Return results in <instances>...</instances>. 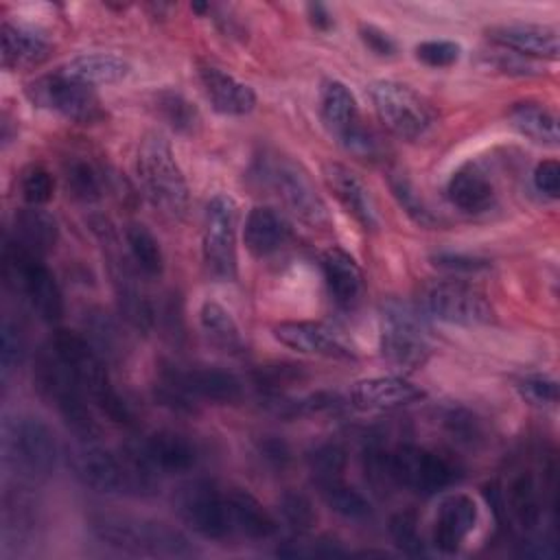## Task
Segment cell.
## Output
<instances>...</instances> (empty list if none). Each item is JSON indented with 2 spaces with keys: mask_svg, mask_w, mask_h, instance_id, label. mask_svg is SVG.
<instances>
[{
  "mask_svg": "<svg viewBox=\"0 0 560 560\" xmlns=\"http://www.w3.org/2000/svg\"><path fill=\"white\" fill-rule=\"evenodd\" d=\"M370 98L381 122L402 140L420 138L431 125L424 101L405 83L381 79L370 85Z\"/></svg>",
  "mask_w": 560,
  "mask_h": 560,
  "instance_id": "obj_10",
  "label": "cell"
},
{
  "mask_svg": "<svg viewBox=\"0 0 560 560\" xmlns=\"http://www.w3.org/2000/svg\"><path fill=\"white\" fill-rule=\"evenodd\" d=\"M2 372L4 376L15 370L26 354V341H24V332L22 328L11 322L9 317L2 322Z\"/></svg>",
  "mask_w": 560,
  "mask_h": 560,
  "instance_id": "obj_49",
  "label": "cell"
},
{
  "mask_svg": "<svg viewBox=\"0 0 560 560\" xmlns=\"http://www.w3.org/2000/svg\"><path fill=\"white\" fill-rule=\"evenodd\" d=\"M308 468H311V475H313L317 486L343 479L346 451L339 444H335V442L319 444L308 455Z\"/></svg>",
  "mask_w": 560,
  "mask_h": 560,
  "instance_id": "obj_41",
  "label": "cell"
},
{
  "mask_svg": "<svg viewBox=\"0 0 560 560\" xmlns=\"http://www.w3.org/2000/svg\"><path fill=\"white\" fill-rule=\"evenodd\" d=\"M389 534L394 542L409 556H424V540L418 532L416 514L411 512H398L389 521Z\"/></svg>",
  "mask_w": 560,
  "mask_h": 560,
  "instance_id": "obj_45",
  "label": "cell"
},
{
  "mask_svg": "<svg viewBox=\"0 0 560 560\" xmlns=\"http://www.w3.org/2000/svg\"><path fill=\"white\" fill-rule=\"evenodd\" d=\"M175 508L182 521L203 538L221 540L234 532L225 490L217 488L208 479L184 483L175 494Z\"/></svg>",
  "mask_w": 560,
  "mask_h": 560,
  "instance_id": "obj_12",
  "label": "cell"
},
{
  "mask_svg": "<svg viewBox=\"0 0 560 560\" xmlns=\"http://www.w3.org/2000/svg\"><path fill=\"white\" fill-rule=\"evenodd\" d=\"M359 33H361L363 44H365L374 55H378V57H392V55L398 50V46H396V42L392 39V35L385 33V31H381V28H376V26H372V24H363V26L359 28Z\"/></svg>",
  "mask_w": 560,
  "mask_h": 560,
  "instance_id": "obj_55",
  "label": "cell"
},
{
  "mask_svg": "<svg viewBox=\"0 0 560 560\" xmlns=\"http://www.w3.org/2000/svg\"><path fill=\"white\" fill-rule=\"evenodd\" d=\"M201 88L210 101V105L225 116H243L249 114L256 105L254 90L214 66L199 68Z\"/></svg>",
  "mask_w": 560,
  "mask_h": 560,
  "instance_id": "obj_23",
  "label": "cell"
},
{
  "mask_svg": "<svg viewBox=\"0 0 560 560\" xmlns=\"http://www.w3.org/2000/svg\"><path fill=\"white\" fill-rule=\"evenodd\" d=\"M488 35L516 55L558 59V31L547 24L510 22L488 28Z\"/></svg>",
  "mask_w": 560,
  "mask_h": 560,
  "instance_id": "obj_22",
  "label": "cell"
},
{
  "mask_svg": "<svg viewBox=\"0 0 560 560\" xmlns=\"http://www.w3.org/2000/svg\"><path fill=\"white\" fill-rule=\"evenodd\" d=\"M339 140L346 144L348 151H352L354 155H359L363 160H374L381 151L376 136L370 129H365L359 120Z\"/></svg>",
  "mask_w": 560,
  "mask_h": 560,
  "instance_id": "obj_51",
  "label": "cell"
},
{
  "mask_svg": "<svg viewBox=\"0 0 560 560\" xmlns=\"http://www.w3.org/2000/svg\"><path fill=\"white\" fill-rule=\"evenodd\" d=\"M278 556H287V558H328V556H346V551L328 538H319V540H287L284 545L278 547L276 551Z\"/></svg>",
  "mask_w": 560,
  "mask_h": 560,
  "instance_id": "obj_50",
  "label": "cell"
},
{
  "mask_svg": "<svg viewBox=\"0 0 560 560\" xmlns=\"http://www.w3.org/2000/svg\"><path fill=\"white\" fill-rule=\"evenodd\" d=\"M444 424L448 427V431L457 438V440H464V442H475L479 440L481 435V427H479V420L475 416H470L468 411L464 409H451L446 416H444Z\"/></svg>",
  "mask_w": 560,
  "mask_h": 560,
  "instance_id": "obj_53",
  "label": "cell"
},
{
  "mask_svg": "<svg viewBox=\"0 0 560 560\" xmlns=\"http://www.w3.org/2000/svg\"><path fill=\"white\" fill-rule=\"evenodd\" d=\"M319 488V494L324 499V503L337 512L339 516L343 518H350V521H363L372 514V505L370 501L359 492L354 490L352 486L343 483V479H337V481H328V483H322L317 486Z\"/></svg>",
  "mask_w": 560,
  "mask_h": 560,
  "instance_id": "obj_38",
  "label": "cell"
},
{
  "mask_svg": "<svg viewBox=\"0 0 560 560\" xmlns=\"http://www.w3.org/2000/svg\"><path fill=\"white\" fill-rule=\"evenodd\" d=\"M236 219L238 208L230 195H214L206 206L201 252L206 269L212 278L230 282L236 278Z\"/></svg>",
  "mask_w": 560,
  "mask_h": 560,
  "instance_id": "obj_7",
  "label": "cell"
},
{
  "mask_svg": "<svg viewBox=\"0 0 560 560\" xmlns=\"http://www.w3.org/2000/svg\"><path fill=\"white\" fill-rule=\"evenodd\" d=\"M0 39H2V66L7 70L39 66L50 52L48 39L31 26L4 22Z\"/></svg>",
  "mask_w": 560,
  "mask_h": 560,
  "instance_id": "obj_27",
  "label": "cell"
},
{
  "mask_svg": "<svg viewBox=\"0 0 560 560\" xmlns=\"http://www.w3.org/2000/svg\"><path fill=\"white\" fill-rule=\"evenodd\" d=\"M88 527L101 542L133 556L188 558L195 553L190 540L179 529L147 516L96 512L90 516Z\"/></svg>",
  "mask_w": 560,
  "mask_h": 560,
  "instance_id": "obj_1",
  "label": "cell"
},
{
  "mask_svg": "<svg viewBox=\"0 0 560 560\" xmlns=\"http://www.w3.org/2000/svg\"><path fill=\"white\" fill-rule=\"evenodd\" d=\"M2 260H4L7 284L15 293H20L44 322L61 319L63 295L55 276L42 262V258L24 249L20 243L7 241Z\"/></svg>",
  "mask_w": 560,
  "mask_h": 560,
  "instance_id": "obj_6",
  "label": "cell"
},
{
  "mask_svg": "<svg viewBox=\"0 0 560 560\" xmlns=\"http://www.w3.org/2000/svg\"><path fill=\"white\" fill-rule=\"evenodd\" d=\"M322 271L328 293L339 306H352L359 302L363 291V276L348 252L339 247L326 249L322 256Z\"/></svg>",
  "mask_w": 560,
  "mask_h": 560,
  "instance_id": "obj_25",
  "label": "cell"
},
{
  "mask_svg": "<svg viewBox=\"0 0 560 560\" xmlns=\"http://www.w3.org/2000/svg\"><path fill=\"white\" fill-rule=\"evenodd\" d=\"M505 510L523 529H534L542 516V494L536 475L529 468L516 470L503 490Z\"/></svg>",
  "mask_w": 560,
  "mask_h": 560,
  "instance_id": "obj_26",
  "label": "cell"
},
{
  "mask_svg": "<svg viewBox=\"0 0 560 560\" xmlns=\"http://www.w3.org/2000/svg\"><path fill=\"white\" fill-rule=\"evenodd\" d=\"M20 190L28 206H44L46 201L52 199L55 177L50 175L48 168H44L39 164H31L22 171Z\"/></svg>",
  "mask_w": 560,
  "mask_h": 560,
  "instance_id": "obj_43",
  "label": "cell"
},
{
  "mask_svg": "<svg viewBox=\"0 0 560 560\" xmlns=\"http://www.w3.org/2000/svg\"><path fill=\"white\" fill-rule=\"evenodd\" d=\"M536 188L547 197H558L560 192V164L556 160H545L534 171Z\"/></svg>",
  "mask_w": 560,
  "mask_h": 560,
  "instance_id": "obj_54",
  "label": "cell"
},
{
  "mask_svg": "<svg viewBox=\"0 0 560 560\" xmlns=\"http://www.w3.org/2000/svg\"><path fill=\"white\" fill-rule=\"evenodd\" d=\"M258 453H260V457H262L269 466L280 468V470H282V468L289 464V459H291L289 446H287L282 440H278V438H267V440H262V442L258 444Z\"/></svg>",
  "mask_w": 560,
  "mask_h": 560,
  "instance_id": "obj_56",
  "label": "cell"
},
{
  "mask_svg": "<svg viewBox=\"0 0 560 560\" xmlns=\"http://www.w3.org/2000/svg\"><path fill=\"white\" fill-rule=\"evenodd\" d=\"M155 105H158V114L166 120V125L171 129H175L179 133L195 131V127L199 122V114L182 94L164 90L155 96Z\"/></svg>",
  "mask_w": 560,
  "mask_h": 560,
  "instance_id": "obj_40",
  "label": "cell"
},
{
  "mask_svg": "<svg viewBox=\"0 0 560 560\" xmlns=\"http://www.w3.org/2000/svg\"><path fill=\"white\" fill-rule=\"evenodd\" d=\"M245 247L256 258L276 254L291 238L289 221L269 206H254L245 219L243 228Z\"/></svg>",
  "mask_w": 560,
  "mask_h": 560,
  "instance_id": "obj_24",
  "label": "cell"
},
{
  "mask_svg": "<svg viewBox=\"0 0 560 560\" xmlns=\"http://www.w3.org/2000/svg\"><path fill=\"white\" fill-rule=\"evenodd\" d=\"M199 322H201L203 332L208 335V339L214 346H219L223 350H230V352L241 348L238 326L232 319V315L219 302L206 300L199 308Z\"/></svg>",
  "mask_w": 560,
  "mask_h": 560,
  "instance_id": "obj_37",
  "label": "cell"
},
{
  "mask_svg": "<svg viewBox=\"0 0 560 560\" xmlns=\"http://www.w3.org/2000/svg\"><path fill=\"white\" fill-rule=\"evenodd\" d=\"M273 337L282 346L313 357L324 359H339L350 361L354 354L337 339L332 337L324 326L313 322H282L273 326Z\"/></svg>",
  "mask_w": 560,
  "mask_h": 560,
  "instance_id": "obj_21",
  "label": "cell"
},
{
  "mask_svg": "<svg viewBox=\"0 0 560 560\" xmlns=\"http://www.w3.org/2000/svg\"><path fill=\"white\" fill-rule=\"evenodd\" d=\"M278 510L282 514V518L298 532V534H306L315 527L317 523V512L311 503V499L302 492H284L278 501Z\"/></svg>",
  "mask_w": 560,
  "mask_h": 560,
  "instance_id": "obj_42",
  "label": "cell"
},
{
  "mask_svg": "<svg viewBox=\"0 0 560 560\" xmlns=\"http://www.w3.org/2000/svg\"><path fill=\"white\" fill-rule=\"evenodd\" d=\"M26 94L35 105L57 112L72 122L90 125L98 122L105 116L94 88L72 81L61 72L33 81L26 88Z\"/></svg>",
  "mask_w": 560,
  "mask_h": 560,
  "instance_id": "obj_14",
  "label": "cell"
},
{
  "mask_svg": "<svg viewBox=\"0 0 560 560\" xmlns=\"http://www.w3.org/2000/svg\"><path fill=\"white\" fill-rule=\"evenodd\" d=\"M459 44L448 39H429L416 46V57L431 68H448L459 59Z\"/></svg>",
  "mask_w": 560,
  "mask_h": 560,
  "instance_id": "obj_48",
  "label": "cell"
},
{
  "mask_svg": "<svg viewBox=\"0 0 560 560\" xmlns=\"http://www.w3.org/2000/svg\"><path fill=\"white\" fill-rule=\"evenodd\" d=\"M306 11H308V20H311V24H313L315 28L328 31V28L332 26V15H330V11H328L324 4L311 2V4L306 7Z\"/></svg>",
  "mask_w": 560,
  "mask_h": 560,
  "instance_id": "obj_57",
  "label": "cell"
},
{
  "mask_svg": "<svg viewBox=\"0 0 560 560\" xmlns=\"http://www.w3.org/2000/svg\"><path fill=\"white\" fill-rule=\"evenodd\" d=\"M433 267L448 271V273H477L488 267L486 260L466 256V254H453V252H438L431 256Z\"/></svg>",
  "mask_w": 560,
  "mask_h": 560,
  "instance_id": "obj_52",
  "label": "cell"
},
{
  "mask_svg": "<svg viewBox=\"0 0 560 560\" xmlns=\"http://www.w3.org/2000/svg\"><path fill=\"white\" fill-rule=\"evenodd\" d=\"M324 179L332 190L335 199L343 206L348 214H352V219L359 225H363L365 230L378 228V214H376V206L370 195V188L363 184V179L354 171H350L339 162H328L324 164Z\"/></svg>",
  "mask_w": 560,
  "mask_h": 560,
  "instance_id": "obj_18",
  "label": "cell"
},
{
  "mask_svg": "<svg viewBox=\"0 0 560 560\" xmlns=\"http://www.w3.org/2000/svg\"><path fill=\"white\" fill-rule=\"evenodd\" d=\"M448 199L453 206H457L464 212L479 214L486 212L494 203V188L490 179L475 166L459 168L448 186H446Z\"/></svg>",
  "mask_w": 560,
  "mask_h": 560,
  "instance_id": "obj_31",
  "label": "cell"
},
{
  "mask_svg": "<svg viewBox=\"0 0 560 560\" xmlns=\"http://www.w3.org/2000/svg\"><path fill=\"white\" fill-rule=\"evenodd\" d=\"M381 354L398 370H418L429 359V343L418 313L402 302H387L381 317Z\"/></svg>",
  "mask_w": 560,
  "mask_h": 560,
  "instance_id": "obj_8",
  "label": "cell"
},
{
  "mask_svg": "<svg viewBox=\"0 0 560 560\" xmlns=\"http://www.w3.org/2000/svg\"><path fill=\"white\" fill-rule=\"evenodd\" d=\"M319 109H322L324 125L337 138H341L359 120L354 94L341 81H335V79L324 81L322 94H319Z\"/></svg>",
  "mask_w": 560,
  "mask_h": 560,
  "instance_id": "obj_32",
  "label": "cell"
},
{
  "mask_svg": "<svg viewBox=\"0 0 560 560\" xmlns=\"http://www.w3.org/2000/svg\"><path fill=\"white\" fill-rule=\"evenodd\" d=\"M265 173L278 197L298 219L313 228L330 225L328 206L315 190L313 179L300 162H293L289 158H273L267 164Z\"/></svg>",
  "mask_w": 560,
  "mask_h": 560,
  "instance_id": "obj_11",
  "label": "cell"
},
{
  "mask_svg": "<svg viewBox=\"0 0 560 560\" xmlns=\"http://www.w3.org/2000/svg\"><path fill=\"white\" fill-rule=\"evenodd\" d=\"M15 228V243L24 249L33 252L35 256H46L55 252L59 243V225L52 214L42 210L39 206H28L13 217Z\"/></svg>",
  "mask_w": 560,
  "mask_h": 560,
  "instance_id": "obj_29",
  "label": "cell"
},
{
  "mask_svg": "<svg viewBox=\"0 0 560 560\" xmlns=\"http://www.w3.org/2000/svg\"><path fill=\"white\" fill-rule=\"evenodd\" d=\"M4 464L20 477L46 479L59 457L52 429L35 416H11L2 424Z\"/></svg>",
  "mask_w": 560,
  "mask_h": 560,
  "instance_id": "obj_5",
  "label": "cell"
},
{
  "mask_svg": "<svg viewBox=\"0 0 560 560\" xmlns=\"http://www.w3.org/2000/svg\"><path fill=\"white\" fill-rule=\"evenodd\" d=\"M387 472L394 483L424 497L435 494L459 477L448 457L413 444H402L387 453Z\"/></svg>",
  "mask_w": 560,
  "mask_h": 560,
  "instance_id": "obj_9",
  "label": "cell"
},
{
  "mask_svg": "<svg viewBox=\"0 0 560 560\" xmlns=\"http://www.w3.org/2000/svg\"><path fill=\"white\" fill-rule=\"evenodd\" d=\"M88 341L107 361H120L127 352V337L118 322L103 308H92L83 317Z\"/></svg>",
  "mask_w": 560,
  "mask_h": 560,
  "instance_id": "obj_33",
  "label": "cell"
},
{
  "mask_svg": "<svg viewBox=\"0 0 560 560\" xmlns=\"http://www.w3.org/2000/svg\"><path fill=\"white\" fill-rule=\"evenodd\" d=\"M521 398L534 407H553L558 402V383L549 376H527L516 385Z\"/></svg>",
  "mask_w": 560,
  "mask_h": 560,
  "instance_id": "obj_47",
  "label": "cell"
},
{
  "mask_svg": "<svg viewBox=\"0 0 560 560\" xmlns=\"http://www.w3.org/2000/svg\"><path fill=\"white\" fill-rule=\"evenodd\" d=\"M101 241L107 249L105 258H107V269H109V278L114 284V293H116V302H118V313L120 317L133 326L140 332H149L153 328V306L149 302V298L144 295L140 282H138V267L133 265V260L129 256H125L118 245H116V236L112 234V230L103 228L101 232Z\"/></svg>",
  "mask_w": 560,
  "mask_h": 560,
  "instance_id": "obj_13",
  "label": "cell"
},
{
  "mask_svg": "<svg viewBox=\"0 0 560 560\" xmlns=\"http://www.w3.org/2000/svg\"><path fill=\"white\" fill-rule=\"evenodd\" d=\"M424 398V392L400 376H372L357 381L350 389V402L363 411L398 409Z\"/></svg>",
  "mask_w": 560,
  "mask_h": 560,
  "instance_id": "obj_19",
  "label": "cell"
},
{
  "mask_svg": "<svg viewBox=\"0 0 560 560\" xmlns=\"http://www.w3.org/2000/svg\"><path fill=\"white\" fill-rule=\"evenodd\" d=\"M389 186H392V192L394 197L398 199V203L402 206V210L420 225H435V217L431 214V210L427 208V203L422 201V197L416 192V188L411 186V182L402 175H394L389 179Z\"/></svg>",
  "mask_w": 560,
  "mask_h": 560,
  "instance_id": "obj_44",
  "label": "cell"
},
{
  "mask_svg": "<svg viewBox=\"0 0 560 560\" xmlns=\"http://www.w3.org/2000/svg\"><path fill=\"white\" fill-rule=\"evenodd\" d=\"M427 311L457 326H483L494 322V311L486 295L468 282L462 280H444L429 287L424 295Z\"/></svg>",
  "mask_w": 560,
  "mask_h": 560,
  "instance_id": "obj_15",
  "label": "cell"
},
{
  "mask_svg": "<svg viewBox=\"0 0 560 560\" xmlns=\"http://www.w3.org/2000/svg\"><path fill=\"white\" fill-rule=\"evenodd\" d=\"M33 383L39 396L57 409L66 427L77 435V440H96L101 435V424L92 409L88 407L85 392L52 350V346L42 348L35 357Z\"/></svg>",
  "mask_w": 560,
  "mask_h": 560,
  "instance_id": "obj_3",
  "label": "cell"
},
{
  "mask_svg": "<svg viewBox=\"0 0 560 560\" xmlns=\"http://www.w3.org/2000/svg\"><path fill=\"white\" fill-rule=\"evenodd\" d=\"M510 120L529 140L547 147L558 144V120L547 107L538 103H518L510 109Z\"/></svg>",
  "mask_w": 560,
  "mask_h": 560,
  "instance_id": "obj_35",
  "label": "cell"
},
{
  "mask_svg": "<svg viewBox=\"0 0 560 560\" xmlns=\"http://www.w3.org/2000/svg\"><path fill=\"white\" fill-rule=\"evenodd\" d=\"M52 350L59 354V359L66 363V368L72 372L81 389L88 398L112 420L118 424H131L133 416L127 407V402L116 394L109 372L105 368V359L96 352V348L72 330H55L50 337Z\"/></svg>",
  "mask_w": 560,
  "mask_h": 560,
  "instance_id": "obj_2",
  "label": "cell"
},
{
  "mask_svg": "<svg viewBox=\"0 0 560 560\" xmlns=\"http://www.w3.org/2000/svg\"><path fill=\"white\" fill-rule=\"evenodd\" d=\"M302 372L304 368L302 365H265V368H258L256 372V385L260 389H265L269 396H276V394H282L284 387L302 381Z\"/></svg>",
  "mask_w": 560,
  "mask_h": 560,
  "instance_id": "obj_46",
  "label": "cell"
},
{
  "mask_svg": "<svg viewBox=\"0 0 560 560\" xmlns=\"http://www.w3.org/2000/svg\"><path fill=\"white\" fill-rule=\"evenodd\" d=\"M479 521V510L472 497L451 494L446 497L435 514L433 523V545L442 553H455L464 540L470 536Z\"/></svg>",
  "mask_w": 560,
  "mask_h": 560,
  "instance_id": "obj_20",
  "label": "cell"
},
{
  "mask_svg": "<svg viewBox=\"0 0 560 560\" xmlns=\"http://www.w3.org/2000/svg\"><path fill=\"white\" fill-rule=\"evenodd\" d=\"M162 378L171 381L192 400H210L219 405H232L243 398V383L228 370L212 368V365H197V368H173L166 365L162 370Z\"/></svg>",
  "mask_w": 560,
  "mask_h": 560,
  "instance_id": "obj_16",
  "label": "cell"
},
{
  "mask_svg": "<svg viewBox=\"0 0 560 560\" xmlns=\"http://www.w3.org/2000/svg\"><path fill=\"white\" fill-rule=\"evenodd\" d=\"M125 243L129 249V258L149 278H158L164 271V254L153 236V232L142 223H129L125 228Z\"/></svg>",
  "mask_w": 560,
  "mask_h": 560,
  "instance_id": "obj_36",
  "label": "cell"
},
{
  "mask_svg": "<svg viewBox=\"0 0 560 560\" xmlns=\"http://www.w3.org/2000/svg\"><path fill=\"white\" fill-rule=\"evenodd\" d=\"M225 501H228V512H230L234 532L252 540H265L276 534L278 529L276 518L249 492L241 488H230L225 490Z\"/></svg>",
  "mask_w": 560,
  "mask_h": 560,
  "instance_id": "obj_28",
  "label": "cell"
},
{
  "mask_svg": "<svg viewBox=\"0 0 560 560\" xmlns=\"http://www.w3.org/2000/svg\"><path fill=\"white\" fill-rule=\"evenodd\" d=\"M63 179L68 192L79 201H96L105 192V173L88 155H70L63 162Z\"/></svg>",
  "mask_w": 560,
  "mask_h": 560,
  "instance_id": "obj_34",
  "label": "cell"
},
{
  "mask_svg": "<svg viewBox=\"0 0 560 560\" xmlns=\"http://www.w3.org/2000/svg\"><path fill=\"white\" fill-rule=\"evenodd\" d=\"M4 538L7 540H22L33 532V525L37 521L35 516V503L33 499L18 488L15 492L4 494Z\"/></svg>",
  "mask_w": 560,
  "mask_h": 560,
  "instance_id": "obj_39",
  "label": "cell"
},
{
  "mask_svg": "<svg viewBox=\"0 0 560 560\" xmlns=\"http://www.w3.org/2000/svg\"><path fill=\"white\" fill-rule=\"evenodd\" d=\"M136 171L147 199L166 217L184 219L188 210V184L168 140L149 131L138 147Z\"/></svg>",
  "mask_w": 560,
  "mask_h": 560,
  "instance_id": "obj_4",
  "label": "cell"
},
{
  "mask_svg": "<svg viewBox=\"0 0 560 560\" xmlns=\"http://www.w3.org/2000/svg\"><path fill=\"white\" fill-rule=\"evenodd\" d=\"M144 464L160 475H179L197 464V446L177 431H155L142 440H133Z\"/></svg>",
  "mask_w": 560,
  "mask_h": 560,
  "instance_id": "obj_17",
  "label": "cell"
},
{
  "mask_svg": "<svg viewBox=\"0 0 560 560\" xmlns=\"http://www.w3.org/2000/svg\"><path fill=\"white\" fill-rule=\"evenodd\" d=\"M61 74H66L72 81H79L83 85H109L118 83L129 74V63L116 55L107 52H85L70 59Z\"/></svg>",
  "mask_w": 560,
  "mask_h": 560,
  "instance_id": "obj_30",
  "label": "cell"
}]
</instances>
